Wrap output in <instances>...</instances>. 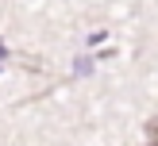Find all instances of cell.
Masks as SVG:
<instances>
[{"instance_id":"cell-1","label":"cell","mask_w":158,"mask_h":146,"mask_svg":"<svg viewBox=\"0 0 158 146\" xmlns=\"http://www.w3.org/2000/svg\"><path fill=\"white\" fill-rule=\"evenodd\" d=\"M77 73H93V58H77Z\"/></svg>"},{"instance_id":"cell-2","label":"cell","mask_w":158,"mask_h":146,"mask_svg":"<svg viewBox=\"0 0 158 146\" xmlns=\"http://www.w3.org/2000/svg\"><path fill=\"white\" fill-rule=\"evenodd\" d=\"M4 58H8V46H4V42H0V61H4Z\"/></svg>"}]
</instances>
